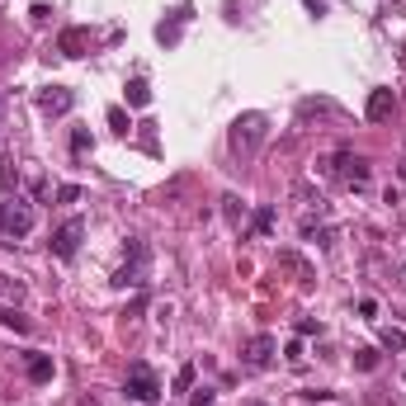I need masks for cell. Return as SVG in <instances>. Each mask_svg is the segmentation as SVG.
<instances>
[{"instance_id": "1", "label": "cell", "mask_w": 406, "mask_h": 406, "mask_svg": "<svg viewBox=\"0 0 406 406\" xmlns=\"http://www.w3.org/2000/svg\"><path fill=\"white\" fill-rule=\"evenodd\" d=\"M270 133V118L265 113H241L237 123H232V151L237 156H255L260 151V142Z\"/></svg>"}, {"instance_id": "2", "label": "cell", "mask_w": 406, "mask_h": 406, "mask_svg": "<svg viewBox=\"0 0 406 406\" xmlns=\"http://www.w3.org/2000/svg\"><path fill=\"white\" fill-rule=\"evenodd\" d=\"M0 232L5 237H28L33 232V208L24 199H0Z\"/></svg>"}, {"instance_id": "3", "label": "cell", "mask_w": 406, "mask_h": 406, "mask_svg": "<svg viewBox=\"0 0 406 406\" xmlns=\"http://www.w3.org/2000/svg\"><path fill=\"white\" fill-rule=\"evenodd\" d=\"M123 392H128L133 402H156V397H161V382H156V373H151L147 364H133V369H128V382H123Z\"/></svg>"}, {"instance_id": "4", "label": "cell", "mask_w": 406, "mask_h": 406, "mask_svg": "<svg viewBox=\"0 0 406 406\" xmlns=\"http://www.w3.org/2000/svg\"><path fill=\"white\" fill-rule=\"evenodd\" d=\"M81 237H85V222L81 217H66V222L53 232V255L57 260H71V255L81 250Z\"/></svg>"}, {"instance_id": "5", "label": "cell", "mask_w": 406, "mask_h": 406, "mask_svg": "<svg viewBox=\"0 0 406 406\" xmlns=\"http://www.w3.org/2000/svg\"><path fill=\"white\" fill-rule=\"evenodd\" d=\"M331 175L345 180V185H369V161L354 156V151H335L331 156Z\"/></svg>"}, {"instance_id": "6", "label": "cell", "mask_w": 406, "mask_h": 406, "mask_svg": "<svg viewBox=\"0 0 406 406\" xmlns=\"http://www.w3.org/2000/svg\"><path fill=\"white\" fill-rule=\"evenodd\" d=\"M274 350H279V340H274V335H255V340H246L241 364H246V369H270Z\"/></svg>"}, {"instance_id": "7", "label": "cell", "mask_w": 406, "mask_h": 406, "mask_svg": "<svg viewBox=\"0 0 406 406\" xmlns=\"http://www.w3.org/2000/svg\"><path fill=\"white\" fill-rule=\"evenodd\" d=\"M142 274H147V246L142 241H133V265H123V270L113 274V284H118V288H128V284H142Z\"/></svg>"}, {"instance_id": "8", "label": "cell", "mask_w": 406, "mask_h": 406, "mask_svg": "<svg viewBox=\"0 0 406 406\" xmlns=\"http://www.w3.org/2000/svg\"><path fill=\"white\" fill-rule=\"evenodd\" d=\"M364 113H369V123H387V118L397 113V95H392V90H373Z\"/></svg>"}, {"instance_id": "9", "label": "cell", "mask_w": 406, "mask_h": 406, "mask_svg": "<svg viewBox=\"0 0 406 406\" xmlns=\"http://www.w3.org/2000/svg\"><path fill=\"white\" fill-rule=\"evenodd\" d=\"M38 104H43V113H71L76 95H71V90H62V85H48V90L38 95Z\"/></svg>"}, {"instance_id": "10", "label": "cell", "mask_w": 406, "mask_h": 406, "mask_svg": "<svg viewBox=\"0 0 406 406\" xmlns=\"http://www.w3.org/2000/svg\"><path fill=\"white\" fill-rule=\"evenodd\" d=\"M57 48H62V57H85V48H90V33H85V28H62Z\"/></svg>"}, {"instance_id": "11", "label": "cell", "mask_w": 406, "mask_h": 406, "mask_svg": "<svg viewBox=\"0 0 406 406\" xmlns=\"http://www.w3.org/2000/svg\"><path fill=\"white\" fill-rule=\"evenodd\" d=\"M279 265H284V270H293V274H298V284H312V279H317V270H312V265L302 260L298 250H279Z\"/></svg>"}, {"instance_id": "12", "label": "cell", "mask_w": 406, "mask_h": 406, "mask_svg": "<svg viewBox=\"0 0 406 406\" xmlns=\"http://www.w3.org/2000/svg\"><path fill=\"white\" fill-rule=\"evenodd\" d=\"M28 382H53V359L48 354H28Z\"/></svg>"}, {"instance_id": "13", "label": "cell", "mask_w": 406, "mask_h": 406, "mask_svg": "<svg viewBox=\"0 0 406 406\" xmlns=\"http://www.w3.org/2000/svg\"><path fill=\"white\" fill-rule=\"evenodd\" d=\"M15 185H19V165H15V156H5L0 161V199H10Z\"/></svg>"}, {"instance_id": "14", "label": "cell", "mask_w": 406, "mask_h": 406, "mask_svg": "<svg viewBox=\"0 0 406 406\" xmlns=\"http://www.w3.org/2000/svg\"><path fill=\"white\" fill-rule=\"evenodd\" d=\"M128 104H133V109H147V104H151V90H147V81H142V76H133V81H128Z\"/></svg>"}, {"instance_id": "15", "label": "cell", "mask_w": 406, "mask_h": 406, "mask_svg": "<svg viewBox=\"0 0 406 406\" xmlns=\"http://www.w3.org/2000/svg\"><path fill=\"white\" fill-rule=\"evenodd\" d=\"M378 340H382V350H406V331H397V326H382Z\"/></svg>"}, {"instance_id": "16", "label": "cell", "mask_w": 406, "mask_h": 406, "mask_svg": "<svg viewBox=\"0 0 406 406\" xmlns=\"http://www.w3.org/2000/svg\"><path fill=\"white\" fill-rule=\"evenodd\" d=\"M250 232H255V237H270V232H274V208H260L255 222H250Z\"/></svg>"}, {"instance_id": "17", "label": "cell", "mask_w": 406, "mask_h": 406, "mask_svg": "<svg viewBox=\"0 0 406 406\" xmlns=\"http://www.w3.org/2000/svg\"><path fill=\"white\" fill-rule=\"evenodd\" d=\"M0 326H10V331H28V317H24V312H15V307H5V312H0Z\"/></svg>"}, {"instance_id": "18", "label": "cell", "mask_w": 406, "mask_h": 406, "mask_svg": "<svg viewBox=\"0 0 406 406\" xmlns=\"http://www.w3.org/2000/svg\"><path fill=\"white\" fill-rule=\"evenodd\" d=\"M354 369L373 373V369H378V350H354Z\"/></svg>"}, {"instance_id": "19", "label": "cell", "mask_w": 406, "mask_h": 406, "mask_svg": "<svg viewBox=\"0 0 406 406\" xmlns=\"http://www.w3.org/2000/svg\"><path fill=\"white\" fill-rule=\"evenodd\" d=\"M109 128H113V133H123V137H128V128H133V123H128V113H123L118 104L109 109Z\"/></svg>"}, {"instance_id": "20", "label": "cell", "mask_w": 406, "mask_h": 406, "mask_svg": "<svg viewBox=\"0 0 406 406\" xmlns=\"http://www.w3.org/2000/svg\"><path fill=\"white\" fill-rule=\"evenodd\" d=\"M194 387V364H185L180 373H175V392H190Z\"/></svg>"}, {"instance_id": "21", "label": "cell", "mask_w": 406, "mask_h": 406, "mask_svg": "<svg viewBox=\"0 0 406 406\" xmlns=\"http://www.w3.org/2000/svg\"><path fill=\"white\" fill-rule=\"evenodd\" d=\"M190 406H213V387H194Z\"/></svg>"}, {"instance_id": "22", "label": "cell", "mask_w": 406, "mask_h": 406, "mask_svg": "<svg viewBox=\"0 0 406 406\" xmlns=\"http://www.w3.org/2000/svg\"><path fill=\"white\" fill-rule=\"evenodd\" d=\"M85 147H90V133L76 128V133H71V151H85Z\"/></svg>"}, {"instance_id": "23", "label": "cell", "mask_w": 406, "mask_h": 406, "mask_svg": "<svg viewBox=\"0 0 406 406\" xmlns=\"http://www.w3.org/2000/svg\"><path fill=\"white\" fill-rule=\"evenodd\" d=\"M57 199H62V203H76V199H81V190H76V185H62V190H57Z\"/></svg>"}, {"instance_id": "24", "label": "cell", "mask_w": 406, "mask_h": 406, "mask_svg": "<svg viewBox=\"0 0 406 406\" xmlns=\"http://www.w3.org/2000/svg\"><path fill=\"white\" fill-rule=\"evenodd\" d=\"M284 354H288L293 364H302V340H288V345H284Z\"/></svg>"}, {"instance_id": "25", "label": "cell", "mask_w": 406, "mask_h": 406, "mask_svg": "<svg viewBox=\"0 0 406 406\" xmlns=\"http://www.w3.org/2000/svg\"><path fill=\"white\" fill-rule=\"evenodd\" d=\"M312 331H317V335H322V326L312 322V317H302V322H298V335H312Z\"/></svg>"}, {"instance_id": "26", "label": "cell", "mask_w": 406, "mask_h": 406, "mask_svg": "<svg viewBox=\"0 0 406 406\" xmlns=\"http://www.w3.org/2000/svg\"><path fill=\"white\" fill-rule=\"evenodd\" d=\"M302 5H307L312 15H326V0H302Z\"/></svg>"}, {"instance_id": "27", "label": "cell", "mask_w": 406, "mask_h": 406, "mask_svg": "<svg viewBox=\"0 0 406 406\" xmlns=\"http://www.w3.org/2000/svg\"><path fill=\"white\" fill-rule=\"evenodd\" d=\"M10 288H15V293H19V284H10V279H5V274H0V293H10Z\"/></svg>"}, {"instance_id": "28", "label": "cell", "mask_w": 406, "mask_h": 406, "mask_svg": "<svg viewBox=\"0 0 406 406\" xmlns=\"http://www.w3.org/2000/svg\"><path fill=\"white\" fill-rule=\"evenodd\" d=\"M255 406H260V402H255Z\"/></svg>"}]
</instances>
